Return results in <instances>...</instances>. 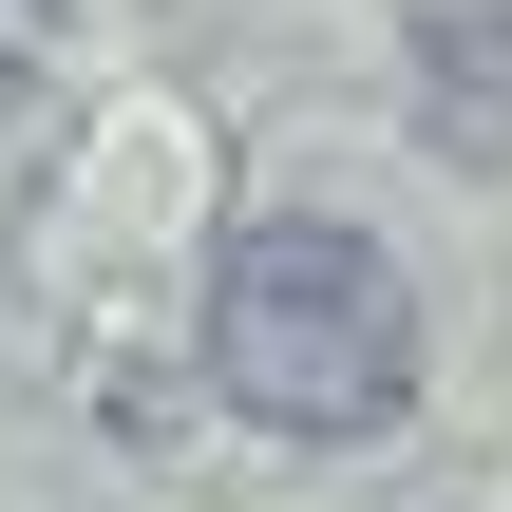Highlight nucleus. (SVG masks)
Here are the masks:
<instances>
[{
	"instance_id": "obj_1",
	"label": "nucleus",
	"mask_w": 512,
	"mask_h": 512,
	"mask_svg": "<svg viewBox=\"0 0 512 512\" xmlns=\"http://www.w3.org/2000/svg\"><path fill=\"white\" fill-rule=\"evenodd\" d=\"M209 399L266 418V437H399V399H418V285L361 228H323V209L228 228V266H209Z\"/></svg>"
},
{
	"instance_id": "obj_2",
	"label": "nucleus",
	"mask_w": 512,
	"mask_h": 512,
	"mask_svg": "<svg viewBox=\"0 0 512 512\" xmlns=\"http://www.w3.org/2000/svg\"><path fill=\"white\" fill-rule=\"evenodd\" d=\"M38 57H57V0H0V95H19Z\"/></svg>"
}]
</instances>
